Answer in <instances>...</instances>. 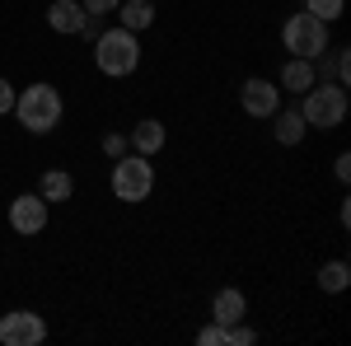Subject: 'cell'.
Wrapping results in <instances>:
<instances>
[{
    "label": "cell",
    "instance_id": "obj_16",
    "mask_svg": "<svg viewBox=\"0 0 351 346\" xmlns=\"http://www.w3.org/2000/svg\"><path fill=\"white\" fill-rule=\"evenodd\" d=\"M351 286V267L342 262V258H332V262L319 267V291L324 295H342Z\"/></svg>",
    "mask_w": 351,
    "mask_h": 346
},
{
    "label": "cell",
    "instance_id": "obj_10",
    "mask_svg": "<svg viewBox=\"0 0 351 346\" xmlns=\"http://www.w3.org/2000/svg\"><path fill=\"white\" fill-rule=\"evenodd\" d=\"M84 19H89V10H84L80 0H52V5H47V28H52V33L75 38L84 28Z\"/></svg>",
    "mask_w": 351,
    "mask_h": 346
},
{
    "label": "cell",
    "instance_id": "obj_15",
    "mask_svg": "<svg viewBox=\"0 0 351 346\" xmlns=\"http://www.w3.org/2000/svg\"><path fill=\"white\" fill-rule=\"evenodd\" d=\"M38 197H43V201H71V197H75V178H71L66 169H47V173L38 178Z\"/></svg>",
    "mask_w": 351,
    "mask_h": 346
},
{
    "label": "cell",
    "instance_id": "obj_14",
    "mask_svg": "<svg viewBox=\"0 0 351 346\" xmlns=\"http://www.w3.org/2000/svg\"><path fill=\"white\" fill-rule=\"evenodd\" d=\"M112 14H117V24H122V28H132V33H145V28L155 24V0H122Z\"/></svg>",
    "mask_w": 351,
    "mask_h": 346
},
{
    "label": "cell",
    "instance_id": "obj_18",
    "mask_svg": "<svg viewBox=\"0 0 351 346\" xmlns=\"http://www.w3.org/2000/svg\"><path fill=\"white\" fill-rule=\"evenodd\" d=\"M304 10H309L314 19H324V24H337L342 10H347V0H304Z\"/></svg>",
    "mask_w": 351,
    "mask_h": 346
},
{
    "label": "cell",
    "instance_id": "obj_8",
    "mask_svg": "<svg viewBox=\"0 0 351 346\" xmlns=\"http://www.w3.org/2000/svg\"><path fill=\"white\" fill-rule=\"evenodd\" d=\"M239 108L248 112V117H271V112L281 108V89H276V80L248 75V80L239 84Z\"/></svg>",
    "mask_w": 351,
    "mask_h": 346
},
{
    "label": "cell",
    "instance_id": "obj_22",
    "mask_svg": "<svg viewBox=\"0 0 351 346\" xmlns=\"http://www.w3.org/2000/svg\"><path fill=\"white\" fill-rule=\"evenodd\" d=\"M14 99H19V89L0 75V117H5V112H14Z\"/></svg>",
    "mask_w": 351,
    "mask_h": 346
},
{
    "label": "cell",
    "instance_id": "obj_1",
    "mask_svg": "<svg viewBox=\"0 0 351 346\" xmlns=\"http://www.w3.org/2000/svg\"><path fill=\"white\" fill-rule=\"evenodd\" d=\"M347 84H332V80H314L304 94H300V117L309 132H337L347 122Z\"/></svg>",
    "mask_w": 351,
    "mask_h": 346
},
{
    "label": "cell",
    "instance_id": "obj_6",
    "mask_svg": "<svg viewBox=\"0 0 351 346\" xmlns=\"http://www.w3.org/2000/svg\"><path fill=\"white\" fill-rule=\"evenodd\" d=\"M47 220H52V201H43L38 192H19V197L10 201V230H14V234H24V239L43 234V230H47Z\"/></svg>",
    "mask_w": 351,
    "mask_h": 346
},
{
    "label": "cell",
    "instance_id": "obj_9",
    "mask_svg": "<svg viewBox=\"0 0 351 346\" xmlns=\"http://www.w3.org/2000/svg\"><path fill=\"white\" fill-rule=\"evenodd\" d=\"M127 140H132V150H136V155L155 160V155L164 150V140H169V132H164V122H160V117H141L132 132H127Z\"/></svg>",
    "mask_w": 351,
    "mask_h": 346
},
{
    "label": "cell",
    "instance_id": "obj_13",
    "mask_svg": "<svg viewBox=\"0 0 351 346\" xmlns=\"http://www.w3.org/2000/svg\"><path fill=\"white\" fill-rule=\"evenodd\" d=\"M267 122H271V140H276V145H300L304 132H309V127H304V117H300V108H286V112L276 108Z\"/></svg>",
    "mask_w": 351,
    "mask_h": 346
},
{
    "label": "cell",
    "instance_id": "obj_23",
    "mask_svg": "<svg viewBox=\"0 0 351 346\" xmlns=\"http://www.w3.org/2000/svg\"><path fill=\"white\" fill-rule=\"evenodd\" d=\"M80 5L89 10V14H112V10H117L122 0H80Z\"/></svg>",
    "mask_w": 351,
    "mask_h": 346
},
{
    "label": "cell",
    "instance_id": "obj_4",
    "mask_svg": "<svg viewBox=\"0 0 351 346\" xmlns=\"http://www.w3.org/2000/svg\"><path fill=\"white\" fill-rule=\"evenodd\" d=\"M112 197L117 201H127V206H136V201H145L150 192H155V164L145 160V155H136V150H127V155H117L112 160Z\"/></svg>",
    "mask_w": 351,
    "mask_h": 346
},
{
    "label": "cell",
    "instance_id": "obj_20",
    "mask_svg": "<svg viewBox=\"0 0 351 346\" xmlns=\"http://www.w3.org/2000/svg\"><path fill=\"white\" fill-rule=\"evenodd\" d=\"M127 150H132V140H127V132H108V136H104V155H108V160H117V155H127Z\"/></svg>",
    "mask_w": 351,
    "mask_h": 346
},
{
    "label": "cell",
    "instance_id": "obj_21",
    "mask_svg": "<svg viewBox=\"0 0 351 346\" xmlns=\"http://www.w3.org/2000/svg\"><path fill=\"white\" fill-rule=\"evenodd\" d=\"M197 342L202 346H225V328H220V323H206V328L197 332Z\"/></svg>",
    "mask_w": 351,
    "mask_h": 346
},
{
    "label": "cell",
    "instance_id": "obj_11",
    "mask_svg": "<svg viewBox=\"0 0 351 346\" xmlns=\"http://www.w3.org/2000/svg\"><path fill=\"white\" fill-rule=\"evenodd\" d=\"M243 319H248V299H243V291H234V286L216 291V299H211V323L234 328V323H243Z\"/></svg>",
    "mask_w": 351,
    "mask_h": 346
},
{
    "label": "cell",
    "instance_id": "obj_3",
    "mask_svg": "<svg viewBox=\"0 0 351 346\" xmlns=\"http://www.w3.org/2000/svg\"><path fill=\"white\" fill-rule=\"evenodd\" d=\"M94 66H99V75H108V80H127L136 75V66H141V33L132 28H104L99 38H94Z\"/></svg>",
    "mask_w": 351,
    "mask_h": 346
},
{
    "label": "cell",
    "instance_id": "obj_17",
    "mask_svg": "<svg viewBox=\"0 0 351 346\" xmlns=\"http://www.w3.org/2000/svg\"><path fill=\"white\" fill-rule=\"evenodd\" d=\"M328 66H324V80H332V84H347V71H351V56H347V47H332L328 42ZM319 56V61H324Z\"/></svg>",
    "mask_w": 351,
    "mask_h": 346
},
{
    "label": "cell",
    "instance_id": "obj_24",
    "mask_svg": "<svg viewBox=\"0 0 351 346\" xmlns=\"http://www.w3.org/2000/svg\"><path fill=\"white\" fill-rule=\"evenodd\" d=\"M332 173H337V183H347V178H351V155H347V150L332 160Z\"/></svg>",
    "mask_w": 351,
    "mask_h": 346
},
{
    "label": "cell",
    "instance_id": "obj_19",
    "mask_svg": "<svg viewBox=\"0 0 351 346\" xmlns=\"http://www.w3.org/2000/svg\"><path fill=\"white\" fill-rule=\"evenodd\" d=\"M258 342V332L248 328V323H234V328H225V346H253Z\"/></svg>",
    "mask_w": 351,
    "mask_h": 346
},
{
    "label": "cell",
    "instance_id": "obj_5",
    "mask_svg": "<svg viewBox=\"0 0 351 346\" xmlns=\"http://www.w3.org/2000/svg\"><path fill=\"white\" fill-rule=\"evenodd\" d=\"M328 28H332V24L314 19L309 10H300V14H291V19L281 24V42H286V52H291V56L319 61V56L328 52V42H332V33H328Z\"/></svg>",
    "mask_w": 351,
    "mask_h": 346
},
{
    "label": "cell",
    "instance_id": "obj_7",
    "mask_svg": "<svg viewBox=\"0 0 351 346\" xmlns=\"http://www.w3.org/2000/svg\"><path fill=\"white\" fill-rule=\"evenodd\" d=\"M0 342L5 346H38L47 342V319L33 314V309H10L0 319Z\"/></svg>",
    "mask_w": 351,
    "mask_h": 346
},
{
    "label": "cell",
    "instance_id": "obj_2",
    "mask_svg": "<svg viewBox=\"0 0 351 346\" xmlns=\"http://www.w3.org/2000/svg\"><path fill=\"white\" fill-rule=\"evenodd\" d=\"M14 117H19V127L33 136H47L61 127V117H66V99H61V89L47 80L28 84L24 94L14 99Z\"/></svg>",
    "mask_w": 351,
    "mask_h": 346
},
{
    "label": "cell",
    "instance_id": "obj_12",
    "mask_svg": "<svg viewBox=\"0 0 351 346\" xmlns=\"http://www.w3.org/2000/svg\"><path fill=\"white\" fill-rule=\"evenodd\" d=\"M314 80H319V66L304 61V56H291V61L281 66V75H276V89H281V94H304Z\"/></svg>",
    "mask_w": 351,
    "mask_h": 346
}]
</instances>
